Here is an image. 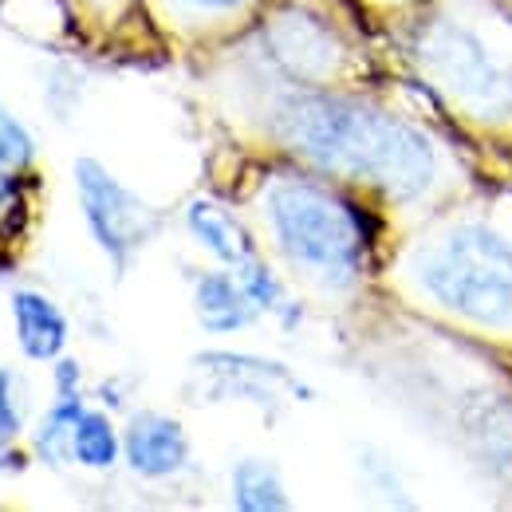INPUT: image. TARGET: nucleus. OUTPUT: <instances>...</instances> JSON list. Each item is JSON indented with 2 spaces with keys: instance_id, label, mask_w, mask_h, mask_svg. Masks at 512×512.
Returning <instances> with one entry per match:
<instances>
[{
  "instance_id": "obj_1",
  "label": "nucleus",
  "mask_w": 512,
  "mask_h": 512,
  "mask_svg": "<svg viewBox=\"0 0 512 512\" xmlns=\"http://www.w3.org/2000/svg\"><path fill=\"white\" fill-rule=\"evenodd\" d=\"M272 134L327 178L371 186L394 201L426 193L438 178V154L422 130L351 95L292 91L272 103Z\"/></svg>"
},
{
  "instance_id": "obj_2",
  "label": "nucleus",
  "mask_w": 512,
  "mask_h": 512,
  "mask_svg": "<svg viewBox=\"0 0 512 512\" xmlns=\"http://www.w3.org/2000/svg\"><path fill=\"white\" fill-rule=\"evenodd\" d=\"M264 217L276 249L323 288H351L367 272L371 229L363 213L316 178H280L264 193Z\"/></svg>"
},
{
  "instance_id": "obj_3",
  "label": "nucleus",
  "mask_w": 512,
  "mask_h": 512,
  "mask_svg": "<svg viewBox=\"0 0 512 512\" xmlns=\"http://www.w3.org/2000/svg\"><path fill=\"white\" fill-rule=\"evenodd\" d=\"M418 288L481 327L512 323V241L485 221H461L414 260Z\"/></svg>"
},
{
  "instance_id": "obj_4",
  "label": "nucleus",
  "mask_w": 512,
  "mask_h": 512,
  "mask_svg": "<svg viewBox=\"0 0 512 512\" xmlns=\"http://www.w3.org/2000/svg\"><path fill=\"white\" fill-rule=\"evenodd\" d=\"M422 64L473 119H512V20L489 36L485 24L438 16L422 40Z\"/></svg>"
},
{
  "instance_id": "obj_5",
  "label": "nucleus",
  "mask_w": 512,
  "mask_h": 512,
  "mask_svg": "<svg viewBox=\"0 0 512 512\" xmlns=\"http://www.w3.org/2000/svg\"><path fill=\"white\" fill-rule=\"evenodd\" d=\"M75 190H79V209H83L91 241L111 260V268L123 276L130 260L142 253L154 241V233L162 229L158 209L146 205L134 190H127L99 158H79L75 162Z\"/></svg>"
},
{
  "instance_id": "obj_6",
  "label": "nucleus",
  "mask_w": 512,
  "mask_h": 512,
  "mask_svg": "<svg viewBox=\"0 0 512 512\" xmlns=\"http://www.w3.org/2000/svg\"><path fill=\"white\" fill-rule=\"evenodd\" d=\"M123 461L146 481L178 477L190 465V438L178 418L162 410H138L123 430Z\"/></svg>"
},
{
  "instance_id": "obj_7",
  "label": "nucleus",
  "mask_w": 512,
  "mask_h": 512,
  "mask_svg": "<svg viewBox=\"0 0 512 512\" xmlns=\"http://www.w3.org/2000/svg\"><path fill=\"white\" fill-rule=\"evenodd\" d=\"M12 327H16V343L32 363H56L64 355L71 327L60 304L36 288H20L12 296Z\"/></svg>"
},
{
  "instance_id": "obj_8",
  "label": "nucleus",
  "mask_w": 512,
  "mask_h": 512,
  "mask_svg": "<svg viewBox=\"0 0 512 512\" xmlns=\"http://www.w3.org/2000/svg\"><path fill=\"white\" fill-rule=\"evenodd\" d=\"M193 316L209 335H233V331L249 327L260 312L253 308L237 272L225 264V268H209L193 280Z\"/></svg>"
},
{
  "instance_id": "obj_9",
  "label": "nucleus",
  "mask_w": 512,
  "mask_h": 512,
  "mask_svg": "<svg viewBox=\"0 0 512 512\" xmlns=\"http://www.w3.org/2000/svg\"><path fill=\"white\" fill-rule=\"evenodd\" d=\"M186 229H190L193 241H197L205 253L213 256V260H221V264H229V268H237L241 260H249V256L256 253L253 237L245 233V225H241L229 209H221L217 201H209V197L190 201V209H186Z\"/></svg>"
},
{
  "instance_id": "obj_10",
  "label": "nucleus",
  "mask_w": 512,
  "mask_h": 512,
  "mask_svg": "<svg viewBox=\"0 0 512 512\" xmlns=\"http://www.w3.org/2000/svg\"><path fill=\"white\" fill-rule=\"evenodd\" d=\"M229 493L241 512H284L292 505L288 485L268 457H241L229 473Z\"/></svg>"
},
{
  "instance_id": "obj_11",
  "label": "nucleus",
  "mask_w": 512,
  "mask_h": 512,
  "mask_svg": "<svg viewBox=\"0 0 512 512\" xmlns=\"http://www.w3.org/2000/svg\"><path fill=\"white\" fill-rule=\"evenodd\" d=\"M83 410H87V402H83L79 383H56V402L48 406V414L40 418V426L32 434V449L40 461H48V465L71 461V430L83 418Z\"/></svg>"
},
{
  "instance_id": "obj_12",
  "label": "nucleus",
  "mask_w": 512,
  "mask_h": 512,
  "mask_svg": "<svg viewBox=\"0 0 512 512\" xmlns=\"http://www.w3.org/2000/svg\"><path fill=\"white\" fill-rule=\"evenodd\" d=\"M71 461L83 469H115L123 461V434L115 430L107 410H83L71 430Z\"/></svg>"
},
{
  "instance_id": "obj_13",
  "label": "nucleus",
  "mask_w": 512,
  "mask_h": 512,
  "mask_svg": "<svg viewBox=\"0 0 512 512\" xmlns=\"http://www.w3.org/2000/svg\"><path fill=\"white\" fill-rule=\"evenodd\" d=\"M237 280L245 284V292H249V300H253L256 312H268V316H284V320L292 323V308H288V296H284V284L276 280V272L260 260V253H253L249 260H241L237 268Z\"/></svg>"
},
{
  "instance_id": "obj_14",
  "label": "nucleus",
  "mask_w": 512,
  "mask_h": 512,
  "mask_svg": "<svg viewBox=\"0 0 512 512\" xmlns=\"http://www.w3.org/2000/svg\"><path fill=\"white\" fill-rule=\"evenodd\" d=\"M32 158H36L32 134L8 107H0V170H24L32 166Z\"/></svg>"
},
{
  "instance_id": "obj_15",
  "label": "nucleus",
  "mask_w": 512,
  "mask_h": 512,
  "mask_svg": "<svg viewBox=\"0 0 512 512\" xmlns=\"http://www.w3.org/2000/svg\"><path fill=\"white\" fill-rule=\"evenodd\" d=\"M20 438V410H16V398H12V375L0 371V473L8 469L12 457V442Z\"/></svg>"
},
{
  "instance_id": "obj_16",
  "label": "nucleus",
  "mask_w": 512,
  "mask_h": 512,
  "mask_svg": "<svg viewBox=\"0 0 512 512\" xmlns=\"http://www.w3.org/2000/svg\"><path fill=\"white\" fill-rule=\"evenodd\" d=\"M193 8H205V12H229V8H237V4H245V0H186Z\"/></svg>"
}]
</instances>
